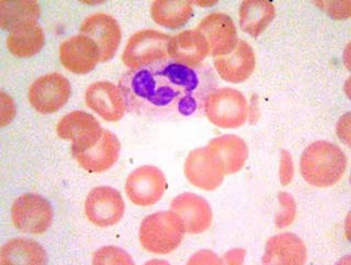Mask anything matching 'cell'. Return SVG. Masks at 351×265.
Listing matches in <instances>:
<instances>
[{
	"label": "cell",
	"instance_id": "cell-8",
	"mask_svg": "<svg viewBox=\"0 0 351 265\" xmlns=\"http://www.w3.org/2000/svg\"><path fill=\"white\" fill-rule=\"evenodd\" d=\"M167 180L157 166L143 165L130 173L125 181V194L130 202L140 207H149L162 198Z\"/></svg>",
	"mask_w": 351,
	"mask_h": 265
},
{
	"label": "cell",
	"instance_id": "cell-32",
	"mask_svg": "<svg viewBox=\"0 0 351 265\" xmlns=\"http://www.w3.org/2000/svg\"><path fill=\"white\" fill-rule=\"evenodd\" d=\"M223 260L219 259L217 254L208 250H202L193 254L188 261V264H221Z\"/></svg>",
	"mask_w": 351,
	"mask_h": 265
},
{
	"label": "cell",
	"instance_id": "cell-10",
	"mask_svg": "<svg viewBox=\"0 0 351 265\" xmlns=\"http://www.w3.org/2000/svg\"><path fill=\"white\" fill-rule=\"evenodd\" d=\"M104 128L93 115L75 111L66 113L56 126V133L62 140L71 142V151L80 152L93 147L101 137Z\"/></svg>",
	"mask_w": 351,
	"mask_h": 265
},
{
	"label": "cell",
	"instance_id": "cell-23",
	"mask_svg": "<svg viewBox=\"0 0 351 265\" xmlns=\"http://www.w3.org/2000/svg\"><path fill=\"white\" fill-rule=\"evenodd\" d=\"M195 14V5L182 0H156L151 5V17L156 25L178 30L184 28Z\"/></svg>",
	"mask_w": 351,
	"mask_h": 265
},
{
	"label": "cell",
	"instance_id": "cell-16",
	"mask_svg": "<svg viewBox=\"0 0 351 265\" xmlns=\"http://www.w3.org/2000/svg\"><path fill=\"white\" fill-rule=\"evenodd\" d=\"M213 65L217 75L225 82L243 83L255 72V51L248 42L239 39L230 53L213 58Z\"/></svg>",
	"mask_w": 351,
	"mask_h": 265
},
{
	"label": "cell",
	"instance_id": "cell-9",
	"mask_svg": "<svg viewBox=\"0 0 351 265\" xmlns=\"http://www.w3.org/2000/svg\"><path fill=\"white\" fill-rule=\"evenodd\" d=\"M84 209L90 224L99 228H108L119 224L123 218L125 203L115 188L97 186L88 193Z\"/></svg>",
	"mask_w": 351,
	"mask_h": 265
},
{
	"label": "cell",
	"instance_id": "cell-4",
	"mask_svg": "<svg viewBox=\"0 0 351 265\" xmlns=\"http://www.w3.org/2000/svg\"><path fill=\"white\" fill-rule=\"evenodd\" d=\"M203 113L208 122L222 129H237L250 117V104L243 93L230 87L215 89L206 97Z\"/></svg>",
	"mask_w": 351,
	"mask_h": 265
},
{
	"label": "cell",
	"instance_id": "cell-3",
	"mask_svg": "<svg viewBox=\"0 0 351 265\" xmlns=\"http://www.w3.org/2000/svg\"><path fill=\"white\" fill-rule=\"evenodd\" d=\"M184 228L171 211H158L143 219L138 230L141 246L149 253H173L184 237Z\"/></svg>",
	"mask_w": 351,
	"mask_h": 265
},
{
	"label": "cell",
	"instance_id": "cell-33",
	"mask_svg": "<svg viewBox=\"0 0 351 265\" xmlns=\"http://www.w3.org/2000/svg\"><path fill=\"white\" fill-rule=\"evenodd\" d=\"M246 251L244 249H233L223 257V263L226 264H243L244 263Z\"/></svg>",
	"mask_w": 351,
	"mask_h": 265
},
{
	"label": "cell",
	"instance_id": "cell-27",
	"mask_svg": "<svg viewBox=\"0 0 351 265\" xmlns=\"http://www.w3.org/2000/svg\"><path fill=\"white\" fill-rule=\"evenodd\" d=\"M93 264H134L128 252L118 246H102L93 255Z\"/></svg>",
	"mask_w": 351,
	"mask_h": 265
},
{
	"label": "cell",
	"instance_id": "cell-22",
	"mask_svg": "<svg viewBox=\"0 0 351 265\" xmlns=\"http://www.w3.org/2000/svg\"><path fill=\"white\" fill-rule=\"evenodd\" d=\"M5 45L12 56L31 58L43 49L45 34L38 20H32L12 29L7 36Z\"/></svg>",
	"mask_w": 351,
	"mask_h": 265
},
{
	"label": "cell",
	"instance_id": "cell-24",
	"mask_svg": "<svg viewBox=\"0 0 351 265\" xmlns=\"http://www.w3.org/2000/svg\"><path fill=\"white\" fill-rule=\"evenodd\" d=\"M239 16L241 30L252 38H257L274 21L276 8L269 1L246 0L241 3Z\"/></svg>",
	"mask_w": 351,
	"mask_h": 265
},
{
	"label": "cell",
	"instance_id": "cell-34",
	"mask_svg": "<svg viewBox=\"0 0 351 265\" xmlns=\"http://www.w3.org/2000/svg\"><path fill=\"white\" fill-rule=\"evenodd\" d=\"M337 130L339 138L341 139L347 146H349V141H350V117H349V113H347L343 118L340 119Z\"/></svg>",
	"mask_w": 351,
	"mask_h": 265
},
{
	"label": "cell",
	"instance_id": "cell-1",
	"mask_svg": "<svg viewBox=\"0 0 351 265\" xmlns=\"http://www.w3.org/2000/svg\"><path fill=\"white\" fill-rule=\"evenodd\" d=\"M126 111L153 119L186 118L203 111L217 87L210 67H190L167 58L126 71L119 80Z\"/></svg>",
	"mask_w": 351,
	"mask_h": 265
},
{
	"label": "cell",
	"instance_id": "cell-6",
	"mask_svg": "<svg viewBox=\"0 0 351 265\" xmlns=\"http://www.w3.org/2000/svg\"><path fill=\"white\" fill-rule=\"evenodd\" d=\"M11 221L16 229L27 235H42L54 219L52 205L38 194H22L14 199L10 210Z\"/></svg>",
	"mask_w": 351,
	"mask_h": 265
},
{
	"label": "cell",
	"instance_id": "cell-12",
	"mask_svg": "<svg viewBox=\"0 0 351 265\" xmlns=\"http://www.w3.org/2000/svg\"><path fill=\"white\" fill-rule=\"evenodd\" d=\"M80 34L96 43L100 51V63H106L115 56L122 39L118 21L104 12H96L85 18L80 25Z\"/></svg>",
	"mask_w": 351,
	"mask_h": 265
},
{
	"label": "cell",
	"instance_id": "cell-31",
	"mask_svg": "<svg viewBox=\"0 0 351 265\" xmlns=\"http://www.w3.org/2000/svg\"><path fill=\"white\" fill-rule=\"evenodd\" d=\"M1 116H0V124L1 127L8 126L12 119L16 116V106H14V100L9 95L5 94V91H1Z\"/></svg>",
	"mask_w": 351,
	"mask_h": 265
},
{
	"label": "cell",
	"instance_id": "cell-7",
	"mask_svg": "<svg viewBox=\"0 0 351 265\" xmlns=\"http://www.w3.org/2000/svg\"><path fill=\"white\" fill-rule=\"evenodd\" d=\"M71 96V85L63 74L47 73L36 78L27 91V100L34 111L42 115L58 113Z\"/></svg>",
	"mask_w": 351,
	"mask_h": 265
},
{
	"label": "cell",
	"instance_id": "cell-5",
	"mask_svg": "<svg viewBox=\"0 0 351 265\" xmlns=\"http://www.w3.org/2000/svg\"><path fill=\"white\" fill-rule=\"evenodd\" d=\"M171 36L155 29H143L130 36L121 56L129 69H138L170 58Z\"/></svg>",
	"mask_w": 351,
	"mask_h": 265
},
{
	"label": "cell",
	"instance_id": "cell-15",
	"mask_svg": "<svg viewBox=\"0 0 351 265\" xmlns=\"http://www.w3.org/2000/svg\"><path fill=\"white\" fill-rule=\"evenodd\" d=\"M58 56L62 65L73 74H88L100 63L99 47L93 40L82 34L71 36L62 42Z\"/></svg>",
	"mask_w": 351,
	"mask_h": 265
},
{
	"label": "cell",
	"instance_id": "cell-28",
	"mask_svg": "<svg viewBox=\"0 0 351 265\" xmlns=\"http://www.w3.org/2000/svg\"><path fill=\"white\" fill-rule=\"evenodd\" d=\"M280 205L282 206V211L278 214L276 217V226L279 229H282L285 227L290 226L295 219L296 204L294 202L293 197L289 193L279 194Z\"/></svg>",
	"mask_w": 351,
	"mask_h": 265
},
{
	"label": "cell",
	"instance_id": "cell-21",
	"mask_svg": "<svg viewBox=\"0 0 351 265\" xmlns=\"http://www.w3.org/2000/svg\"><path fill=\"white\" fill-rule=\"evenodd\" d=\"M210 54V47L199 31L184 30L171 36L169 56L171 60L186 67H197Z\"/></svg>",
	"mask_w": 351,
	"mask_h": 265
},
{
	"label": "cell",
	"instance_id": "cell-17",
	"mask_svg": "<svg viewBox=\"0 0 351 265\" xmlns=\"http://www.w3.org/2000/svg\"><path fill=\"white\" fill-rule=\"evenodd\" d=\"M121 152L118 137L110 130L104 129L101 137L93 147L73 152V158L82 170L89 173H104L109 171L117 162Z\"/></svg>",
	"mask_w": 351,
	"mask_h": 265
},
{
	"label": "cell",
	"instance_id": "cell-29",
	"mask_svg": "<svg viewBox=\"0 0 351 265\" xmlns=\"http://www.w3.org/2000/svg\"><path fill=\"white\" fill-rule=\"evenodd\" d=\"M280 183L282 186H288L294 176L293 160L287 150H283L280 159Z\"/></svg>",
	"mask_w": 351,
	"mask_h": 265
},
{
	"label": "cell",
	"instance_id": "cell-2",
	"mask_svg": "<svg viewBox=\"0 0 351 265\" xmlns=\"http://www.w3.org/2000/svg\"><path fill=\"white\" fill-rule=\"evenodd\" d=\"M348 160L336 144L325 140L313 142L303 151L300 171L305 182L314 187L328 188L345 176Z\"/></svg>",
	"mask_w": 351,
	"mask_h": 265
},
{
	"label": "cell",
	"instance_id": "cell-19",
	"mask_svg": "<svg viewBox=\"0 0 351 265\" xmlns=\"http://www.w3.org/2000/svg\"><path fill=\"white\" fill-rule=\"evenodd\" d=\"M206 151L212 155L225 176L241 171L248 159V146L244 139L235 135H224L208 141Z\"/></svg>",
	"mask_w": 351,
	"mask_h": 265
},
{
	"label": "cell",
	"instance_id": "cell-26",
	"mask_svg": "<svg viewBox=\"0 0 351 265\" xmlns=\"http://www.w3.org/2000/svg\"><path fill=\"white\" fill-rule=\"evenodd\" d=\"M41 8L36 1H0V25L10 32L22 23L38 20Z\"/></svg>",
	"mask_w": 351,
	"mask_h": 265
},
{
	"label": "cell",
	"instance_id": "cell-14",
	"mask_svg": "<svg viewBox=\"0 0 351 265\" xmlns=\"http://www.w3.org/2000/svg\"><path fill=\"white\" fill-rule=\"evenodd\" d=\"M195 30L204 36L210 47V54L213 58L228 54L239 41L237 28L233 19L223 12L206 14L197 23Z\"/></svg>",
	"mask_w": 351,
	"mask_h": 265
},
{
	"label": "cell",
	"instance_id": "cell-18",
	"mask_svg": "<svg viewBox=\"0 0 351 265\" xmlns=\"http://www.w3.org/2000/svg\"><path fill=\"white\" fill-rule=\"evenodd\" d=\"M184 173L188 182L202 191H215L222 185L225 174L206 147L192 150L184 161Z\"/></svg>",
	"mask_w": 351,
	"mask_h": 265
},
{
	"label": "cell",
	"instance_id": "cell-13",
	"mask_svg": "<svg viewBox=\"0 0 351 265\" xmlns=\"http://www.w3.org/2000/svg\"><path fill=\"white\" fill-rule=\"evenodd\" d=\"M85 104L108 122H120L128 111L120 87L108 80H98L88 86Z\"/></svg>",
	"mask_w": 351,
	"mask_h": 265
},
{
	"label": "cell",
	"instance_id": "cell-30",
	"mask_svg": "<svg viewBox=\"0 0 351 265\" xmlns=\"http://www.w3.org/2000/svg\"><path fill=\"white\" fill-rule=\"evenodd\" d=\"M316 6L321 7L323 10L332 14V17L337 19H348L350 16L351 3H316Z\"/></svg>",
	"mask_w": 351,
	"mask_h": 265
},
{
	"label": "cell",
	"instance_id": "cell-25",
	"mask_svg": "<svg viewBox=\"0 0 351 265\" xmlns=\"http://www.w3.org/2000/svg\"><path fill=\"white\" fill-rule=\"evenodd\" d=\"M47 252L36 241L25 238H14L1 246L0 264H44Z\"/></svg>",
	"mask_w": 351,
	"mask_h": 265
},
{
	"label": "cell",
	"instance_id": "cell-11",
	"mask_svg": "<svg viewBox=\"0 0 351 265\" xmlns=\"http://www.w3.org/2000/svg\"><path fill=\"white\" fill-rule=\"evenodd\" d=\"M170 211L189 235H200L208 231L213 221L211 206L206 199L197 194H179L170 203Z\"/></svg>",
	"mask_w": 351,
	"mask_h": 265
},
{
	"label": "cell",
	"instance_id": "cell-20",
	"mask_svg": "<svg viewBox=\"0 0 351 265\" xmlns=\"http://www.w3.org/2000/svg\"><path fill=\"white\" fill-rule=\"evenodd\" d=\"M308 257L306 246L299 235L283 232L267 241L263 264H305Z\"/></svg>",
	"mask_w": 351,
	"mask_h": 265
}]
</instances>
